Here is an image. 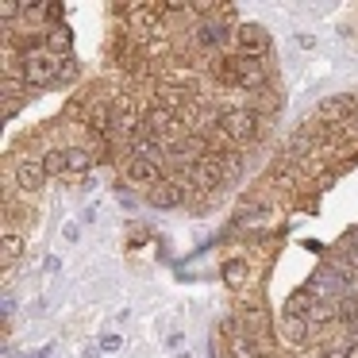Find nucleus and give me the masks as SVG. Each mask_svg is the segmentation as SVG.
<instances>
[{"mask_svg":"<svg viewBox=\"0 0 358 358\" xmlns=\"http://www.w3.org/2000/svg\"><path fill=\"white\" fill-rule=\"evenodd\" d=\"M166 143V162H173L178 170H189L193 162H201L208 150H204V135L201 131H189V127H181V131H173Z\"/></svg>","mask_w":358,"mask_h":358,"instance_id":"obj_1","label":"nucleus"},{"mask_svg":"<svg viewBox=\"0 0 358 358\" xmlns=\"http://www.w3.org/2000/svg\"><path fill=\"white\" fill-rule=\"evenodd\" d=\"M220 124L227 131V143H235V147H247V143L258 139V112L247 108V104L220 108Z\"/></svg>","mask_w":358,"mask_h":358,"instance_id":"obj_2","label":"nucleus"},{"mask_svg":"<svg viewBox=\"0 0 358 358\" xmlns=\"http://www.w3.org/2000/svg\"><path fill=\"white\" fill-rule=\"evenodd\" d=\"M224 181H227V166H224V155H220V150H208L201 162L189 166V185H193V193H201V196L216 193Z\"/></svg>","mask_w":358,"mask_h":358,"instance_id":"obj_3","label":"nucleus"},{"mask_svg":"<svg viewBox=\"0 0 358 358\" xmlns=\"http://www.w3.org/2000/svg\"><path fill=\"white\" fill-rule=\"evenodd\" d=\"M20 81L27 89H47V85H58V58L50 55H31V58H20Z\"/></svg>","mask_w":358,"mask_h":358,"instance_id":"obj_4","label":"nucleus"},{"mask_svg":"<svg viewBox=\"0 0 358 358\" xmlns=\"http://www.w3.org/2000/svg\"><path fill=\"white\" fill-rule=\"evenodd\" d=\"M189 193H193V185H189L185 178H170V173H166L155 189H147V204H150V208L170 212V208H181Z\"/></svg>","mask_w":358,"mask_h":358,"instance_id":"obj_5","label":"nucleus"},{"mask_svg":"<svg viewBox=\"0 0 358 358\" xmlns=\"http://www.w3.org/2000/svg\"><path fill=\"white\" fill-rule=\"evenodd\" d=\"M231 43H235V55L239 58H258V62H262V58L270 55V35L258 24H239Z\"/></svg>","mask_w":358,"mask_h":358,"instance_id":"obj_6","label":"nucleus"},{"mask_svg":"<svg viewBox=\"0 0 358 358\" xmlns=\"http://www.w3.org/2000/svg\"><path fill=\"white\" fill-rule=\"evenodd\" d=\"M143 131L147 135H155V139H170L173 131H181V124H178V112L173 108H166V104H147L143 108Z\"/></svg>","mask_w":358,"mask_h":358,"instance_id":"obj_7","label":"nucleus"},{"mask_svg":"<svg viewBox=\"0 0 358 358\" xmlns=\"http://www.w3.org/2000/svg\"><path fill=\"white\" fill-rule=\"evenodd\" d=\"M355 96H327V101L324 104H320V112H316V116H320V124H324V127H331V131H335V127H343V124H350V116H355Z\"/></svg>","mask_w":358,"mask_h":358,"instance_id":"obj_8","label":"nucleus"},{"mask_svg":"<svg viewBox=\"0 0 358 358\" xmlns=\"http://www.w3.org/2000/svg\"><path fill=\"white\" fill-rule=\"evenodd\" d=\"M47 181H50V173L43 170V158H20L16 162V185L24 193H43Z\"/></svg>","mask_w":358,"mask_h":358,"instance_id":"obj_9","label":"nucleus"},{"mask_svg":"<svg viewBox=\"0 0 358 358\" xmlns=\"http://www.w3.org/2000/svg\"><path fill=\"white\" fill-rule=\"evenodd\" d=\"M127 158H143V162H155L166 170V143L155 139V135H147V131H139L127 143Z\"/></svg>","mask_w":358,"mask_h":358,"instance_id":"obj_10","label":"nucleus"},{"mask_svg":"<svg viewBox=\"0 0 358 358\" xmlns=\"http://www.w3.org/2000/svg\"><path fill=\"white\" fill-rule=\"evenodd\" d=\"M162 166L155 162H143V158H127L124 162V181L127 185H139V189H155L158 181H162Z\"/></svg>","mask_w":358,"mask_h":358,"instance_id":"obj_11","label":"nucleus"},{"mask_svg":"<svg viewBox=\"0 0 358 358\" xmlns=\"http://www.w3.org/2000/svg\"><path fill=\"white\" fill-rule=\"evenodd\" d=\"M235 58H239V55H235ZM235 89H247V93H262V89H266V66L258 62V58H239Z\"/></svg>","mask_w":358,"mask_h":358,"instance_id":"obj_12","label":"nucleus"},{"mask_svg":"<svg viewBox=\"0 0 358 358\" xmlns=\"http://www.w3.org/2000/svg\"><path fill=\"white\" fill-rule=\"evenodd\" d=\"M278 331H281V339H285L289 347H304V343L312 339V324H308V316H285V312H281Z\"/></svg>","mask_w":358,"mask_h":358,"instance_id":"obj_13","label":"nucleus"},{"mask_svg":"<svg viewBox=\"0 0 358 358\" xmlns=\"http://www.w3.org/2000/svg\"><path fill=\"white\" fill-rule=\"evenodd\" d=\"M193 39L201 50H220L227 39H235V31H227V20H220V24H201L193 31Z\"/></svg>","mask_w":358,"mask_h":358,"instance_id":"obj_14","label":"nucleus"},{"mask_svg":"<svg viewBox=\"0 0 358 358\" xmlns=\"http://www.w3.org/2000/svg\"><path fill=\"white\" fill-rule=\"evenodd\" d=\"M320 304V296H316V289L312 285H304V289H293V293L285 296V316H312V308Z\"/></svg>","mask_w":358,"mask_h":358,"instance_id":"obj_15","label":"nucleus"},{"mask_svg":"<svg viewBox=\"0 0 358 358\" xmlns=\"http://www.w3.org/2000/svg\"><path fill=\"white\" fill-rule=\"evenodd\" d=\"M220 273H224V285L239 293V289L247 285V278H250V266H247V258H224V270Z\"/></svg>","mask_w":358,"mask_h":358,"instance_id":"obj_16","label":"nucleus"},{"mask_svg":"<svg viewBox=\"0 0 358 358\" xmlns=\"http://www.w3.org/2000/svg\"><path fill=\"white\" fill-rule=\"evenodd\" d=\"M43 170H47L50 178H62V173H70V147H50V150H43Z\"/></svg>","mask_w":358,"mask_h":358,"instance_id":"obj_17","label":"nucleus"},{"mask_svg":"<svg viewBox=\"0 0 358 358\" xmlns=\"http://www.w3.org/2000/svg\"><path fill=\"white\" fill-rule=\"evenodd\" d=\"M20 255H24V239H20V235L12 231L8 224H4V235H0V262H4V266H12Z\"/></svg>","mask_w":358,"mask_h":358,"instance_id":"obj_18","label":"nucleus"},{"mask_svg":"<svg viewBox=\"0 0 358 358\" xmlns=\"http://www.w3.org/2000/svg\"><path fill=\"white\" fill-rule=\"evenodd\" d=\"M266 331H270V324H266V312L262 308H247V312H243V335H250V339H266Z\"/></svg>","mask_w":358,"mask_h":358,"instance_id":"obj_19","label":"nucleus"},{"mask_svg":"<svg viewBox=\"0 0 358 358\" xmlns=\"http://www.w3.org/2000/svg\"><path fill=\"white\" fill-rule=\"evenodd\" d=\"M308 324H312V331H316V327H331V324H339V308H335V301H320L316 308H312Z\"/></svg>","mask_w":358,"mask_h":358,"instance_id":"obj_20","label":"nucleus"},{"mask_svg":"<svg viewBox=\"0 0 358 358\" xmlns=\"http://www.w3.org/2000/svg\"><path fill=\"white\" fill-rule=\"evenodd\" d=\"M270 181H273L278 189H289V185H293V158L281 155L278 162L270 166Z\"/></svg>","mask_w":358,"mask_h":358,"instance_id":"obj_21","label":"nucleus"},{"mask_svg":"<svg viewBox=\"0 0 358 358\" xmlns=\"http://www.w3.org/2000/svg\"><path fill=\"white\" fill-rule=\"evenodd\" d=\"M235 358H266V350H262V339H250V335H239L235 339V350H231Z\"/></svg>","mask_w":358,"mask_h":358,"instance_id":"obj_22","label":"nucleus"},{"mask_svg":"<svg viewBox=\"0 0 358 358\" xmlns=\"http://www.w3.org/2000/svg\"><path fill=\"white\" fill-rule=\"evenodd\" d=\"M70 31H66V27H55V31L47 35V47L55 50V55H62V58H70Z\"/></svg>","mask_w":358,"mask_h":358,"instance_id":"obj_23","label":"nucleus"},{"mask_svg":"<svg viewBox=\"0 0 358 358\" xmlns=\"http://www.w3.org/2000/svg\"><path fill=\"white\" fill-rule=\"evenodd\" d=\"M93 170V155L85 147H70V173H85Z\"/></svg>","mask_w":358,"mask_h":358,"instance_id":"obj_24","label":"nucleus"},{"mask_svg":"<svg viewBox=\"0 0 358 358\" xmlns=\"http://www.w3.org/2000/svg\"><path fill=\"white\" fill-rule=\"evenodd\" d=\"M73 78H78V62L73 58H58V85H66Z\"/></svg>","mask_w":358,"mask_h":358,"instance_id":"obj_25","label":"nucleus"},{"mask_svg":"<svg viewBox=\"0 0 358 358\" xmlns=\"http://www.w3.org/2000/svg\"><path fill=\"white\" fill-rule=\"evenodd\" d=\"M339 262H343V266H347V270H350V273H355V278H358V247H343Z\"/></svg>","mask_w":358,"mask_h":358,"instance_id":"obj_26","label":"nucleus"},{"mask_svg":"<svg viewBox=\"0 0 358 358\" xmlns=\"http://www.w3.org/2000/svg\"><path fill=\"white\" fill-rule=\"evenodd\" d=\"M316 358H347V347H335V343H327V347H320Z\"/></svg>","mask_w":358,"mask_h":358,"instance_id":"obj_27","label":"nucleus"},{"mask_svg":"<svg viewBox=\"0 0 358 358\" xmlns=\"http://www.w3.org/2000/svg\"><path fill=\"white\" fill-rule=\"evenodd\" d=\"M62 16H66L62 4H47V20H50V24H62Z\"/></svg>","mask_w":358,"mask_h":358,"instance_id":"obj_28","label":"nucleus"},{"mask_svg":"<svg viewBox=\"0 0 358 358\" xmlns=\"http://www.w3.org/2000/svg\"><path fill=\"white\" fill-rule=\"evenodd\" d=\"M120 347V335H104L101 339V350H116Z\"/></svg>","mask_w":358,"mask_h":358,"instance_id":"obj_29","label":"nucleus"},{"mask_svg":"<svg viewBox=\"0 0 358 358\" xmlns=\"http://www.w3.org/2000/svg\"><path fill=\"white\" fill-rule=\"evenodd\" d=\"M296 43H301L304 50H312V47H316V39H312V35H296Z\"/></svg>","mask_w":358,"mask_h":358,"instance_id":"obj_30","label":"nucleus"},{"mask_svg":"<svg viewBox=\"0 0 358 358\" xmlns=\"http://www.w3.org/2000/svg\"><path fill=\"white\" fill-rule=\"evenodd\" d=\"M347 347V358H358V339H350V343H343Z\"/></svg>","mask_w":358,"mask_h":358,"instance_id":"obj_31","label":"nucleus"},{"mask_svg":"<svg viewBox=\"0 0 358 358\" xmlns=\"http://www.w3.org/2000/svg\"><path fill=\"white\" fill-rule=\"evenodd\" d=\"M347 247H358V227H355V231L347 235Z\"/></svg>","mask_w":358,"mask_h":358,"instance_id":"obj_32","label":"nucleus"},{"mask_svg":"<svg viewBox=\"0 0 358 358\" xmlns=\"http://www.w3.org/2000/svg\"><path fill=\"white\" fill-rule=\"evenodd\" d=\"M355 127H358V112H355Z\"/></svg>","mask_w":358,"mask_h":358,"instance_id":"obj_33","label":"nucleus"}]
</instances>
